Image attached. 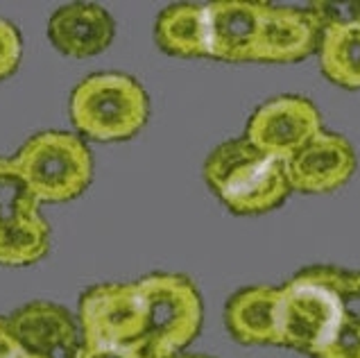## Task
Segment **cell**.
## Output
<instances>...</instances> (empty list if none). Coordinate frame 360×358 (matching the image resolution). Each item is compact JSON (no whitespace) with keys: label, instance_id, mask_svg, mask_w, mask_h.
I'll return each mask as SVG.
<instances>
[{"label":"cell","instance_id":"cb8c5ba5","mask_svg":"<svg viewBox=\"0 0 360 358\" xmlns=\"http://www.w3.org/2000/svg\"><path fill=\"white\" fill-rule=\"evenodd\" d=\"M181 358H207V356H181Z\"/></svg>","mask_w":360,"mask_h":358},{"label":"cell","instance_id":"277c9868","mask_svg":"<svg viewBox=\"0 0 360 358\" xmlns=\"http://www.w3.org/2000/svg\"><path fill=\"white\" fill-rule=\"evenodd\" d=\"M16 166L39 202H68L94 179V157L86 143L68 132H41L16 152Z\"/></svg>","mask_w":360,"mask_h":358},{"label":"cell","instance_id":"8fae6325","mask_svg":"<svg viewBox=\"0 0 360 358\" xmlns=\"http://www.w3.org/2000/svg\"><path fill=\"white\" fill-rule=\"evenodd\" d=\"M9 329L23 352L44 358H75L79 331L66 309L50 302H32L9 318Z\"/></svg>","mask_w":360,"mask_h":358},{"label":"cell","instance_id":"d6986e66","mask_svg":"<svg viewBox=\"0 0 360 358\" xmlns=\"http://www.w3.org/2000/svg\"><path fill=\"white\" fill-rule=\"evenodd\" d=\"M75 358H163V356L143 335L141 340H134L127 345H82Z\"/></svg>","mask_w":360,"mask_h":358},{"label":"cell","instance_id":"7402d4cb","mask_svg":"<svg viewBox=\"0 0 360 358\" xmlns=\"http://www.w3.org/2000/svg\"><path fill=\"white\" fill-rule=\"evenodd\" d=\"M20 354H23V347L9 329V320L0 318V358H18Z\"/></svg>","mask_w":360,"mask_h":358},{"label":"cell","instance_id":"4fadbf2b","mask_svg":"<svg viewBox=\"0 0 360 358\" xmlns=\"http://www.w3.org/2000/svg\"><path fill=\"white\" fill-rule=\"evenodd\" d=\"M281 288L254 286L233 293L224 306V322L233 340L243 345H279Z\"/></svg>","mask_w":360,"mask_h":358},{"label":"cell","instance_id":"7c38bea8","mask_svg":"<svg viewBox=\"0 0 360 358\" xmlns=\"http://www.w3.org/2000/svg\"><path fill=\"white\" fill-rule=\"evenodd\" d=\"M114 18L107 9L89 3L59 7L48 20V37L66 57L84 59L107 50L114 41Z\"/></svg>","mask_w":360,"mask_h":358},{"label":"cell","instance_id":"2e32d148","mask_svg":"<svg viewBox=\"0 0 360 358\" xmlns=\"http://www.w3.org/2000/svg\"><path fill=\"white\" fill-rule=\"evenodd\" d=\"M37 216H41L39 200L23 172L14 159L0 157V227H12Z\"/></svg>","mask_w":360,"mask_h":358},{"label":"cell","instance_id":"3957f363","mask_svg":"<svg viewBox=\"0 0 360 358\" xmlns=\"http://www.w3.org/2000/svg\"><path fill=\"white\" fill-rule=\"evenodd\" d=\"M342 318L340 298L331 281V265H313L281 286L279 345L317 356Z\"/></svg>","mask_w":360,"mask_h":358},{"label":"cell","instance_id":"ba28073f","mask_svg":"<svg viewBox=\"0 0 360 358\" xmlns=\"http://www.w3.org/2000/svg\"><path fill=\"white\" fill-rule=\"evenodd\" d=\"M204 9H207L209 57L229 61V64L259 61L267 3L220 0V3L204 5Z\"/></svg>","mask_w":360,"mask_h":358},{"label":"cell","instance_id":"9a60e30c","mask_svg":"<svg viewBox=\"0 0 360 358\" xmlns=\"http://www.w3.org/2000/svg\"><path fill=\"white\" fill-rule=\"evenodd\" d=\"M320 66L333 84L360 89V16L328 20L320 44Z\"/></svg>","mask_w":360,"mask_h":358},{"label":"cell","instance_id":"9c48e42d","mask_svg":"<svg viewBox=\"0 0 360 358\" xmlns=\"http://www.w3.org/2000/svg\"><path fill=\"white\" fill-rule=\"evenodd\" d=\"M356 172V152L345 136L320 132L304 150L285 161V175L292 191L328 193L340 188Z\"/></svg>","mask_w":360,"mask_h":358},{"label":"cell","instance_id":"5bb4252c","mask_svg":"<svg viewBox=\"0 0 360 358\" xmlns=\"http://www.w3.org/2000/svg\"><path fill=\"white\" fill-rule=\"evenodd\" d=\"M154 41L172 57H209L207 9L202 5H170L154 23Z\"/></svg>","mask_w":360,"mask_h":358},{"label":"cell","instance_id":"5b68a950","mask_svg":"<svg viewBox=\"0 0 360 358\" xmlns=\"http://www.w3.org/2000/svg\"><path fill=\"white\" fill-rule=\"evenodd\" d=\"M146 300V338L163 358H174L202 329V298L184 274L154 272L139 281Z\"/></svg>","mask_w":360,"mask_h":358},{"label":"cell","instance_id":"ffe728a7","mask_svg":"<svg viewBox=\"0 0 360 358\" xmlns=\"http://www.w3.org/2000/svg\"><path fill=\"white\" fill-rule=\"evenodd\" d=\"M315 358H360V324L340 318L331 340Z\"/></svg>","mask_w":360,"mask_h":358},{"label":"cell","instance_id":"44dd1931","mask_svg":"<svg viewBox=\"0 0 360 358\" xmlns=\"http://www.w3.org/2000/svg\"><path fill=\"white\" fill-rule=\"evenodd\" d=\"M20 34L9 20L0 18V79L12 75L20 61Z\"/></svg>","mask_w":360,"mask_h":358},{"label":"cell","instance_id":"52a82bcc","mask_svg":"<svg viewBox=\"0 0 360 358\" xmlns=\"http://www.w3.org/2000/svg\"><path fill=\"white\" fill-rule=\"evenodd\" d=\"M322 132L320 111L302 96H279L250 116L245 139L263 155L290 161Z\"/></svg>","mask_w":360,"mask_h":358},{"label":"cell","instance_id":"e0dca14e","mask_svg":"<svg viewBox=\"0 0 360 358\" xmlns=\"http://www.w3.org/2000/svg\"><path fill=\"white\" fill-rule=\"evenodd\" d=\"M50 248V227L37 216L34 220L0 227V265H27L46 257Z\"/></svg>","mask_w":360,"mask_h":358},{"label":"cell","instance_id":"603a6c76","mask_svg":"<svg viewBox=\"0 0 360 358\" xmlns=\"http://www.w3.org/2000/svg\"><path fill=\"white\" fill-rule=\"evenodd\" d=\"M18 358H44V356H37V354H30V352H23Z\"/></svg>","mask_w":360,"mask_h":358},{"label":"cell","instance_id":"7a4b0ae2","mask_svg":"<svg viewBox=\"0 0 360 358\" xmlns=\"http://www.w3.org/2000/svg\"><path fill=\"white\" fill-rule=\"evenodd\" d=\"M70 120L94 141L131 139L150 116L146 89L122 73H96L79 82L70 94Z\"/></svg>","mask_w":360,"mask_h":358},{"label":"cell","instance_id":"8992f818","mask_svg":"<svg viewBox=\"0 0 360 358\" xmlns=\"http://www.w3.org/2000/svg\"><path fill=\"white\" fill-rule=\"evenodd\" d=\"M82 345H127L148 331L139 283H98L79 300Z\"/></svg>","mask_w":360,"mask_h":358},{"label":"cell","instance_id":"ac0fdd59","mask_svg":"<svg viewBox=\"0 0 360 358\" xmlns=\"http://www.w3.org/2000/svg\"><path fill=\"white\" fill-rule=\"evenodd\" d=\"M331 281L338 298H340L342 318L360 324V272L333 268L331 265Z\"/></svg>","mask_w":360,"mask_h":358},{"label":"cell","instance_id":"6da1fadb","mask_svg":"<svg viewBox=\"0 0 360 358\" xmlns=\"http://www.w3.org/2000/svg\"><path fill=\"white\" fill-rule=\"evenodd\" d=\"M204 181L238 216L276 209L292 191L285 163L256 150L245 136L224 141L204 161Z\"/></svg>","mask_w":360,"mask_h":358},{"label":"cell","instance_id":"30bf717a","mask_svg":"<svg viewBox=\"0 0 360 358\" xmlns=\"http://www.w3.org/2000/svg\"><path fill=\"white\" fill-rule=\"evenodd\" d=\"M326 18L315 7H274L267 5L261 30L259 61L292 64L320 50Z\"/></svg>","mask_w":360,"mask_h":358}]
</instances>
